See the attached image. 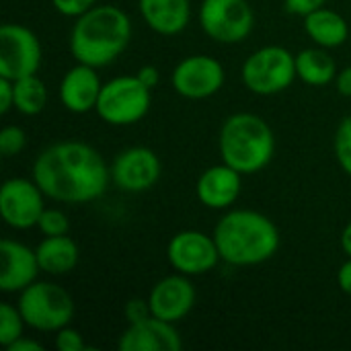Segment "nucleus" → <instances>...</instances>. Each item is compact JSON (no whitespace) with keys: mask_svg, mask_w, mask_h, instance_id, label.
<instances>
[{"mask_svg":"<svg viewBox=\"0 0 351 351\" xmlns=\"http://www.w3.org/2000/svg\"><path fill=\"white\" fill-rule=\"evenodd\" d=\"M31 177L49 199L70 206L99 199L111 183V171L101 152L80 140L43 148L33 160Z\"/></svg>","mask_w":351,"mask_h":351,"instance_id":"obj_1","label":"nucleus"},{"mask_svg":"<svg viewBox=\"0 0 351 351\" xmlns=\"http://www.w3.org/2000/svg\"><path fill=\"white\" fill-rule=\"evenodd\" d=\"M214 241L224 263L253 267L269 261L282 245L280 228L257 210H228L214 226Z\"/></svg>","mask_w":351,"mask_h":351,"instance_id":"obj_2","label":"nucleus"},{"mask_svg":"<svg viewBox=\"0 0 351 351\" xmlns=\"http://www.w3.org/2000/svg\"><path fill=\"white\" fill-rule=\"evenodd\" d=\"M132 41L128 12L113 4H95L74 19L70 31V53L76 62L105 68L115 62Z\"/></svg>","mask_w":351,"mask_h":351,"instance_id":"obj_3","label":"nucleus"},{"mask_svg":"<svg viewBox=\"0 0 351 351\" xmlns=\"http://www.w3.org/2000/svg\"><path fill=\"white\" fill-rule=\"evenodd\" d=\"M222 162L243 175L261 173L276 154V134L257 113L241 111L224 119L218 134Z\"/></svg>","mask_w":351,"mask_h":351,"instance_id":"obj_4","label":"nucleus"},{"mask_svg":"<svg viewBox=\"0 0 351 351\" xmlns=\"http://www.w3.org/2000/svg\"><path fill=\"white\" fill-rule=\"evenodd\" d=\"M27 327L41 333H56L74 319V300L70 292L53 282H33L19 292L16 302Z\"/></svg>","mask_w":351,"mask_h":351,"instance_id":"obj_5","label":"nucleus"},{"mask_svg":"<svg viewBox=\"0 0 351 351\" xmlns=\"http://www.w3.org/2000/svg\"><path fill=\"white\" fill-rule=\"evenodd\" d=\"M152 105V88H148L136 74L115 76L103 82L99 101H97V115L115 128H125L142 121Z\"/></svg>","mask_w":351,"mask_h":351,"instance_id":"obj_6","label":"nucleus"},{"mask_svg":"<svg viewBox=\"0 0 351 351\" xmlns=\"http://www.w3.org/2000/svg\"><path fill=\"white\" fill-rule=\"evenodd\" d=\"M241 78L247 90H251L253 95H280L298 78L296 53L282 45H263L243 62Z\"/></svg>","mask_w":351,"mask_h":351,"instance_id":"obj_7","label":"nucleus"},{"mask_svg":"<svg viewBox=\"0 0 351 351\" xmlns=\"http://www.w3.org/2000/svg\"><path fill=\"white\" fill-rule=\"evenodd\" d=\"M199 27L216 43H243L253 27L255 12L247 0H202Z\"/></svg>","mask_w":351,"mask_h":351,"instance_id":"obj_8","label":"nucleus"},{"mask_svg":"<svg viewBox=\"0 0 351 351\" xmlns=\"http://www.w3.org/2000/svg\"><path fill=\"white\" fill-rule=\"evenodd\" d=\"M41 43L35 31L21 23L0 27V76L19 80L37 74L41 66Z\"/></svg>","mask_w":351,"mask_h":351,"instance_id":"obj_9","label":"nucleus"},{"mask_svg":"<svg viewBox=\"0 0 351 351\" xmlns=\"http://www.w3.org/2000/svg\"><path fill=\"white\" fill-rule=\"evenodd\" d=\"M226 80L224 66L206 53H195L183 58L171 72L173 90L191 101H202L214 97Z\"/></svg>","mask_w":351,"mask_h":351,"instance_id":"obj_10","label":"nucleus"},{"mask_svg":"<svg viewBox=\"0 0 351 351\" xmlns=\"http://www.w3.org/2000/svg\"><path fill=\"white\" fill-rule=\"evenodd\" d=\"M45 193L35 179L12 177L0 187V216L6 226L14 230H29L37 226L45 210Z\"/></svg>","mask_w":351,"mask_h":351,"instance_id":"obj_11","label":"nucleus"},{"mask_svg":"<svg viewBox=\"0 0 351 351\" xmlns=\"http://www.w3.org/2000/svg\"><path fill=\"white\" fill-rule=\"evenodd\" d=\"M169 265L183 276H206L220 261V251L212 234L202 230H181L167 245Z\"/></svg>","mask_w":351,"mask_h":351,"instance_id":"obj_12","label":"nucleus"},{"mask_svg":"<svg viewBox=\"0 0 351 351\" xmlns=\"http://www.w3.org/2000/svg\"><path fill=\"white\" fill-rule=\"evenodd\" d=\"M109 171L111 183H115L117 189L125 193H144L158 183L162 165L152 148L130 146L113 158Z\"/></svg>","mask_w":351,"mask_h":351,"instance_id":"obj_13","label":"nucleus"},{"mask_svg":"<svg viewBox=\"0 0 351 351\" xmlns=\"http://www.w3.org/2000/svg\"><path fill=\"white\" fill-rule=\"evenodd\" d=\"M197 292L189 276H183L179 271L158 280L150 294H148V304L152 317L167 321V323H181L195 306Z\"/></svg>","mask_w":351,"mask_h":351,"instance_id":"obj_14","label":"nucleus"},{"mask_svg":"<svg viewBox=\"0 0 351 351\" xmlns=\"http://www.w3.org/2000/svg\"><path fill=\"white\" fill-rule=\"evenodd\" d=\"M99 68H93L88 64L76 62L60 80L58 97L66 111L82 115L88 111H95L103 80L97 72Z\"/></svg>","mask_w":351,"mask_h":351,"instance_id":"obj_15","label":"nucleus"},{"mask_svg":"<svg viewBox=\"0 0 351 351\" xmlns=\"http://www.w3.org/2000/svg\"><path fill=\"white\" fill-rule=\"evenodd\" d=\"M0 290L4 294H19L27 286H31L39 276V261L35 249L27 247L25 243L4 239L0 243Z\"/></svg>","mask_w":351,"mask_h":351,"instance_id":"obj_16","label":"nucleus"},{"mask_svg":"<svg viewBox=\"0 0 351 351\" xmlns=\"http://www.w3.org/2000/svg\"><path fill=\"white\" fill-rule=\"evenodd\" d=\"M243 173L226 162L208 167L195 183L197 199L210 210H230L243 189Z\"/></svg>","mask_w":351,"mask_h":351,"instance_id":"obj_17","label":"nucleus"},{"mask_svg":"<svg viewBox=\"0 0 351 351\" xmlns=\"http://www.w3.org/2000/svg\"><path fill=\"white\" fill-rule=\"evenodd\" d=\"M117 348L121 351H179L183 341L173 323L148 317L142 323L128 325Z\"/></svg>","mask_w":351,"mask_h":351,"instance_id":"obj_18","label":"nucleus"},{"mask_svg":"<svg viewBox=\"0 0 351 351\" xmlns=\"http://www.w3.org/2000/svg\"><path fill=\"white\" fill-rule=\"evenodd\" d=\"M142 21L158 35L173 37L191 21V0H138Z\"/></svg>","mask_w":351,"mask_h":351,"instance_id":"obj_19","label":"nucleus"},{"mask_svg":"<svg viewBox=\"0 0 351 351\" xmlns=\"http://www.w3.org/2000/svg\"><path fill=\"white\" fill-rule=\"evenodd\" d=\"M302 19H304V33L313 39L315 45H321L325 49L341 47L350 37V25L346 16H341L337 10H331L327 6L313 10Z\"/></svg>","mask_w":351,"mask_h":351,"instance_id":"obj_20","label":"nucleus"},{"mask_svg":"<svg viewBox=\"0 0 351 351\" xmlns=\"http://www.w3.org/2000/svg\"><path fill=\"white\" fill-rule=\"evenodd\" d=\"M39 269L47 276H66L76 269L80 261V249L74 239L68 234L62 237H45L37 247Z\"/></svg>","mask_w":351,"mask_h":351,"instance_id":"obj_21","label":"nucleus"},{"mask_svg":"<svg viewBox=\"0 0 351 351\" xmlns=\"http://www.w3.org/2000/svg\"><path fill=\"white\" fill-rule=\"evenodd\" d=\"M337 72V64L329 56V49L321 45L306 47L296 53V74L308 86H327L335 82Z\"/></svg>","mask_w":351,"mask_h":351,"instance_id":"obj_22","label":"nucleus"},{"mask_svg":"<svg viewBox=\"0 0 351 351\" xmlns=\"http://www.w3.org/2000/svg\"><path fill=\"white\" fill-rule=\"evenodd\" d=\"M14 82V109L27 117L39 115L47 105V86L37 76H23Z\"/></svg>","mask_w":351,"mask_h":351,"instance_id":"obj_23","label":"nucleus"},{"mask_svg":"<svg viewBox=\"0 0 351 351\" xmlns=\"http://www.w3.org/2000/svg\"><path fill=\"white\" fill-rule=\"evenodd\" d=\"M27 323L16 304H0V346L10 348L19 337H23Z\"/></svg>","mask_w":351,"mask_h":351,"instance_id":"obj_24","label":"nucleus"},{"mask_svg":"<svg viewBox=\"0 0 351 351\" xmlns=\"http://www.w3.org/2000/svg\"><path fill=\"white\" fill-rule=\"evenodd\" d=\"M333 148H335V158L341 171L351 177V115L343 117L341 123L337 125Z\"/></svg>","mask_w":351,"mask_h":351,"instance_id":"obj_25","label":"nucleus"},{"mask_svg":"<svg viewBox=\"0 0 351 351\" xmlns=\"http://www.w3.org/2000/svg\"><path fill=\"white\" fill-rule=\"evenodd\" d=\"M37 228L43 237H62L70 232V220L66 212L58 208H45L43 214L39 216Z\"/></svg>","mask_w":351,"mask_h":351,"instance_id":"obj_26","label":"nucleus"},{"mask_svg":"<svg viewBox=\"0 0 351 351\" xmlns=\"http://www.w3.org/2000/svg\"><path fill=\"white\" fill-rule=\"evenodd\" d=\"M25 144H27V134L19 125H6L0 132V152H2V156L10 158V156L21 154Z\"/></svg>","mask_w":351,"mask_h":351,"instance_id":"obj_27","label":"nucleus"},{"mask_svg":"<svg viewBox=\"0 0 351 351\" xmlns=\"http://www.w3.org/2000/svg\"><path fill=\"white\" fill-rule=\"evenodd\" d=\"M56 350L58 351H84L88 350L84 343V337L80 335V331H76L74 327L66 325L60 331H56Z\"/></svg>","mask_w":351,"mask_h":351,"instance_id":"obj_28","label":"nucleus"},{"mask_svg":"<svg viewBox=\"0 0 351 351\" xmlns=\"http://www.w3.org/2000/svg\"><path fill=\"white\" fill-rule=\"evenodd\" d=\"M99 0H51V6L64 14V16H70V19H76L80 16L82 12H86L88 8H93Z\"/></svg>","mask_w":351,"mask_h":351,"instance_id":"obj_29","label":"nucleus"},{"mask_svg":"<svg viewBox=\"0 0 351 351\" xmlns=\"http://www.w3.org/2000/svg\"><path fill=\"white\" fill-rule=\"evenodd\" d=\"M123 317H125V323H128V325L142 323V321H146L148 317H152L148 298H146V300H142V298L128 300V302H125V308H123Z\"/></svg>","mask_w":351,"mask_h":351,"instance_id":"obj_30","label":"nucleus"},{"mask_svg":"<svg viewBox=\"0 0 351 351\" xmlns=\"http://www.w3.org/2000/svg\"><path fill=\"white\" fill-rule=\"evenodd\" d=\"M327 0H284V6L290 14H298V16H306L308 12L325 6Z\"/></svg>","mask_w":351,"mask_h":351,"instance_id":"obj_31","label":"nucleus"},{"mask_svg":"<svg viewBox=\"0 0 351 351\" xmlns=\"http://www.w3.org/2000/svg\"><path fill=\"white\" fill-rule=\"evenodd\" d=\"M10 109H14V82L0 76V113L6 115Z\"/></svg>","mask_w":351,"mask_h":351,"instance_id":"obj_32","label":"nucleus"},{"mask_svg":"<svg viewBox=\"0 0 351 351\" xmlns=\"http://www.w3.org/2000/svg\"><path fill=\"white\" fill-rule=\"evenodd\" d=\"M136 76H138L148 88H156L158 82H160V72H158L156 66H142V68L136 72Z\"/></svg>","mask_w":351,"mask_h":351,"instance_id":"obj_33","label":"nucleus"},{"mask_svg":"<svg viewBox=\"0 0 351 351\" xmlns=\"http://www.w3.org/2000/svg\"><path fill=\"white\" fill-rule=\"evenodd\" d=\"M335 88L341 97H351V66H346L337 72Z\"/></svg>","mask_w":351,"mask_h":351,"instance_id":"obj_34","label":"nucleus"},{"mask_svg":"<svg viewBox=\"0 0 351 351\" xmlns=\"http://www.w3.org/2000/svg\"><path fill=\"white\" fill-rule=\"evenodd\" d=\"M337 286L343 294L351 296V257H348L346 263H341V267L337 271Z\"/></svg>","mask_w":351,"mask_h":351,"instance_id":"obj_35","label":"nucleus"},{"mask_svg":"<svg viewBox=\"0 0 351 351\" xmlns=\"http://www.w3.org/2000/svg\"><path fill=\"white\" fill-rule=\"evenodd\" d=\"M8 351H43V346L39 343V341H35V339H31V337H19L10 348H6Z\"/></svg>","mask_w":351,"mask_h":351,"instance_id":"obj_36","label":"nucleus"},{"mask_svg":"<svg viewBox=\"0 0 351 351\" xmlns=\"http://www.w3.org/2000/svg\"><path fill=\"white\" fill-rule=\"evenodd\" d=\"M339 245H341V251L351 257V222L346 224V228L341 230V237H339Z\"/></svg>","mask_w":351,"mask_h":351,"instance_id":"obj_37","label":"nucleus"}]
</instances>
